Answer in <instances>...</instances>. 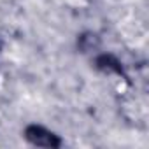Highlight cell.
Masks as SVG:
<instances>
[{"label": "cell", "mask_w": 149, "mask_h": 149, "mask_svg": "<svg viewBox=\"0 0 149 149\" xmlns=\"http://www.w3.org/2000/svg\"><path fill=\"white\" fill-rule=\"evenodd\" d=\"M25 137L30 144H33L37 147H58L60 146V139L54 133H51L49 130L37 126V125L28 126L25 132Z\"/></svg>", "instance_id": "1"}]
</instances>
